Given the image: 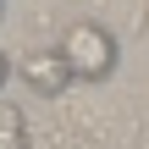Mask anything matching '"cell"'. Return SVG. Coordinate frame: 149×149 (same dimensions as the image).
Returning a JSON list of instances; mask_svg holds the SVG:
<instances>
[{
	"mask_svg": "<svg viewBox=\"0 0 149 149\" xmlns=\"http://www.w3.org/2000/svg\"><path fill=\"white\" fill-rule=\"evenodd\" d=\"M61 61H66V72H72V83H105L111 72H116V61H122V44H116V33L111 28H100V22H72L66 33H61Z\"/></svg>",
	"mask_w": 149,
	"mask_h": 149,
	"instance_id": "cell-1",
	"label": "cell"
},
{
	"mask_svg": "<svg viewBox=\"0 0 149 149\" xmlns=\"http://www.w3.org/2000/svg\"><path fill=\"white\" fill-rule=\"evenodd\" d=\"M22 77H28V88H39L44 100H61V94L72 88V72H66V61H61L55 44L28 50V55H22Z\"/></svg>",
	"mask_w": 149,
	"mask_h": 149,
	"instance_id": "cell-2",
	"label": "cell"
},
{
	"mask_svg": "<svg viewBox=\"0 0 149 149\" xmlns=\"http://www.w3.org/2000/svg\"><path fill=\"white\" fill-rule=\"evenodd\" d=\"M0 149H33L28 116H22V105H11V100H0Z\"/></svg>",
	"mask_w": 149,
	"mask_h": 149,
	"instance_id": "cell-3",
	"label": "cell"
},
{
	"mask_svg": "<svg viewBox=\"0 0 149 149\" xmlns=\"http://www.w3.org/2000/svg\"><path fill=\"white\" fill-rule=\"evenodd\" d=\"M6 77H11V61H6V50H0V88H6Z\"/></svg>",
	"mask_w": 149,
	"mask_h": 149,
	"instance_id": "cell-4",
	"label": "cell"
}]
</instances>
